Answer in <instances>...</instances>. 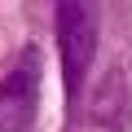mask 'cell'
<instances>
[{"instance_id":"obj_1","label":"cell","mask_w":132,"mask_h":132,"mask_svg":"<svg viewBox=\"0 0 132 132\" xmlns=\"http://www.w3.org/2000/svg\"><path fill=\"white\" fill-rule=\"evenodd\" d=\"M57 48H62V79H66V101L71 110L79 106V88H84V75L93 66V53H97V9L93 5H75L66 0L57 5Z\"/></svg>"},{"instance_id":"obj_2","label":"cell","mask_w":132,"mask_h":132,"mask_svg":"<svg viewBox=\"0 0 132 132\" xmlns=\"http://www.w3.org/2000/svg\"><path fill=\"white\" fill-rule=\"evenodd\" d=\"M40 44L18 53V66L0 79V132H31L40 114Z\"/></svg>"}]
</instances>
